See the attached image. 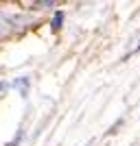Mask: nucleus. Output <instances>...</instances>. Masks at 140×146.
<instances>
[{
    "instance_id": "obj_2",
    "label": "nucleus",
    "mask_w": 140,
    "mask_h": 146,
    "mask_svg": "<svg viewBox=\"0 0 140 146\" xmlns=\"http://www.w3.org/2000/svg\"><path fill=\"white\" fill-rule=\"evenodd\" d=\"M61 24H64V13L57 11V13H55V18H53V24H50V26H53V31H59V26H61Z\"/></svg>"
},
{
    "instance_id": "obj_1",
    "label": "nucleus",
    "mask_w": 140,
    "mask_h": 146,
    "mask_svg": "<svg viewBox=\"0 0 140 146\" xmlns=\"http://www.w3.org/2000/svg\"><path fill=\"white\" fill-rule=\"evenodd\" d=\"M13 85H18V87H20V94H22V96L26 98V92H29V90H26V87H29V79H26V76H22V79H18V81H15V83H13Z\"/></svg>"
},
{
    "instance_id": "obj_3",
    "label": "nucleus",
    "mask_w": 140,
    "mask_h": 146,
    "mask_svg": "<svg viewBox=\"0 0 140 146\" xmlns=\"http://www.w3.org/2000/svg\"><path fill=\"white\" fill-rule=\"evenodd\" d=\"M7 85V83H5V81H0V92H2V87H5Z\"/></svg>"
}]
</instances>
